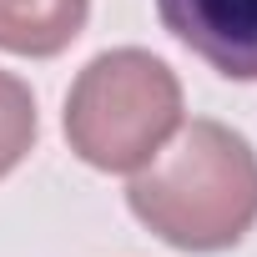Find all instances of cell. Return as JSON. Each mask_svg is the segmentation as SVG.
Returning <instances> with one entry per match:
<instances>
[{"label": "cell", "instance_id": "obj_1", "mask_svg": "<svg viewBox=\"0 0 257 257\" xmlns=\"http://www.w3.org/2000/svg\"><path fill=\"white\" fill-rule=\"evenodd\" d=\"M126 207L177 252H227L257 227V152L242 132L197 116L132 172Z\"/></svg>", "mask_w": 257, "mask_h": 257}, {"label": "cell", "instance_id": "obj_2", "mask_svg": "<svg viewBox=\"0 0 257 257\" xmlns=\"http://www.w3.org/2000/svg\"><path fill=\"white\" fill-rule=\"evenodd\" d=\"M61 126L86 167L132 177L182 132V81L142 46L101 51L76 71Z\"/></svg>", "mask_w": 257, "mask_h": 257}, {"label": "cell", "instance_id": "obj_3", "mask_svg": "<svg viewBox=\"0 0 257 257\" xmlns=\"http://www.w3.org/2000/svg\"><path fill=\"white\" fill-rule=\"evenodd\" d=\"M162 26L227 81H257V0H157Z\"/></svg>", "mask_w": 257, "mask_h": 257}, {"label": "cell", "instance_id": "obj_4", "mask_svg": "<svg viewBox=\"0 0 257 257\" xmlns=\"http://www.w3.org/2000/svg\"><path fill=\"white\" fill-rule=\"evenodd\" d=\"M91 16V0H0V51L51 61L61 56Z\"/></svg>", "mask_w": 257, "mask_h": 257}, {"label": "cell", "instance_id": "obj_5", "mask_svg": "<svg viewBox=\"0 0 257 257\" xmlns=\"http://www.w3.org/2000/svg\"><path fill=\"white\" fill-rule=\"evenodd\" d=\"M36 132H41V121H36L31 86L21 76H11V71H0V177H11L31 157Z\"/></svg>", "mask_w": 257, "mask_h": 257}]
</instances>
